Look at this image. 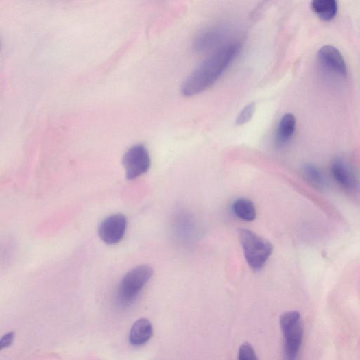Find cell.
I'll list each match as a JSON object with an SVG mask.
<instances>
[{
  "label": "cell",
  "mask_w": 360,
  "mask_h": 360,
  "mask_svg": "<svg viewBox=\"0 0 360 360\" xmlns=\"http://www.w3.org/2000/svg\"><path fill=\"white\" fill-rule=\"evenodd\" d=\"M241 48V45L239 42L226 43L217 48L184 82L181 88L182 95L195 96L211 87L233 63Z\"/></svg>",
  "instance_id": "cell-1"
},
{
  "label": "cell",
  "mask_w": 360,
  "mask_h": 360,
  "mask_svg": "<svg viewBox=\"0 0 360 360\" xmlns=\"http://www.w3.org/2000/svg\"><path fill=\"white\" fill-rule=\"evenodd\" d=\"M239 236L249 266L255 271L263 269L272 255V244L254 232L245 229L239 230Z\"/></svg>",
  "instance_id": "cell-2"
},
{
  "label": "cell",
  "mask_w": 360,
  "mask_h": 360,
  "mask_svg": "<svg viewBox=\"0 0 360 360\" xmlns=\"http://www.w3.org/2000/svg\"><path fill=\"white\" fill-rule=\"evenodd\" d=\"M152 267L143 265L129 271L123 278L119 289V299L124 306H129L152 278Z\"/></svg>",
  "instance_id": "cell-3"
},
{
  "label": "cell",
  "mask_w": 360,
  "mask_h": 360,
  "mask_svg": "<svg viewBox=\"0 0 360 360\" xmlns=\"http://www.w3.org/2000/svg\"><path fill=\"white\" fill-rule=\"evenodd\" d=\"M280 326L285 339L284 354L287 359H295L300 351L303 337L301 316L297 311L284 313Z\"/></svg>",
  "instance_id": "cell-4"
},
{
  "label": "cell",
  "mask_w": 360,
  "mask_h": 360,
  "mask_svg": "<svg viewBox=\"0 0 360 360\" xmlns=\"http://www.w3.org/2000/svg\"><path fill=\"white\" fill-rule=\"evenodd\" d=\"M123 165L128 179H135L147 173L151 165V158L147 148L142 145L129 149L123 157Z\"/></svg>",
  "instance_id": "cell-5"
},
{
  "label": "cell",
  "mask_w": 360,
  "mask_h": 360,
  "mask_svg": "<svg viewBox=\"0 0 360 360\" xmlns=\"http://www.w3.org/2000/svg\"><path fill=\"white\" fill-rule=\"evenodd\" d=\"M127 228V218L122 214L110 215L102 221L99 228V235L108 245L119 243Z\"/></svg>",
  "instance_id": "cell-6"
},
{
  "label": "cell",
  "mask_w": 360,
  "mask_h": 360,
  "mask_svg": "<svg viewBox=\"0 0 360 360\" xmlns=\"http://www.w3.org/2000/svg\"><path fill=\"white\" fill-rule=\"evenodd\" d=\"M318 60L322 67L330 73L345 77L347 67L341 52L335 47L325 45L318 52Z\"/></svg>",
  "instance_id": "cell-7"
},
{
  "label": "cell",
  "mask_w": 360,
  "mask_h": 360,
  "mask_svg": "<svg viewBox=\"0 0 360 360\" xmlns=\"http://www.w3.org/2000/svg\"><path fill=\"white\" fill-rule=\"evenodd\" d=\"M331 174L343 188L355 191L359 189V182L350 166L342 158H338L332 163Z\"/></svg>",
  "instance_id": "cell-8"
},
{
  "label": "cell",
  "mask_w": 360,
  "mask_h": 360,
  "mask_svg": "<svg viewBox=\"0 0 360 360\" xmlns=\"http://www.w3.org/2000/svg\"><path fill=\"white\" fill-rule=\"evenodd\" d=\"M227 36L223 27H214L201 33L195 41L193 47L197 51L204 52L214 48H219Z\"/></svg>",
  "instance_id": "cell-9"
},
{
  "label": "cell",
  "mask_w": 360,
  "mask_h": 360,
  "mask_svg": "<svg viewBox=\"0 0 360 360\" xmlns=\"http://www.w3.org/2000/svg\"><path fill=\"white\" fill-rule=\"evenodd\" d=\"M153 335V326L150 321L142 318L136 321L131 330L129 341L134 346H142L147 344Z\"/></svg>",
  "instance_id": "cell-10"
},
{
  "label": "cell",
  "mask_w": 360,
  "mask_h": 360,
  "mask_svg": "<svg viewBox=\"0 0 360 360\" xmlns=\"http://www.w3.org/2000/svg\"><path fill=\"white\" fill-rule=\"evenodd\" d=\"M312 9L324 21L335 19L338 12L337 0H313Z\"/></svg>",
  "instance_id": "cell-11"
},
{
  "label": "cell",
  "mask_w": 360,
  "mask_h": 360,
  "mask_svg": "<svg viewBox=\"0 0 360 360\" xmlns=\"http://www.w3.org/2000/svg\"><path fill=\"white\" fill-rule=\"evenodd\" d=\"M296 120L293 115L286 114L284 115L279 125L276 142L280 145L287 143L293 136L296 131Z\"/></svg>",
  "instance_id": "cell-12"
},
{
  "label": "cell",
  "mask_w": 360,
  "mask_h": 360,
  "mask_svg": "<svg viewBox=\"0 0 360 360\" xmlns=\"http://www.w3.org/2000/svg\"><path fill=\"white\" fill-rule=\"evenodd\" d=\"M232 208L235 214L243 220L252 221L256 218V209L251 200L239 199L233 204Z\"/></svg>",
  "instance_id": "cell-13"
},
{
  "label": "cell",
  "mask_w": 360,
  "mask_h": 360,
  "mask_svg": "<svg viewBox=\"0 0 360 360\" xmlns=\"http://www.w3.org/2000/svg\"><path fill=\"white\" fill-rule=\"evenodd\" d=\"M302 174L312 186L322 189L326 187V180L322 171L316 165L312 163H307L302 166Z\"/></svg>",
  "instance_id": "cell-14"
},
{
  "label": "cell",
  "mask_w": 360,
  "mask_h": 360,
  "mask_svg": "<svg viewBox=\"0 0 360 360\" xmlns=\"http://www.w3.org/2000/svg\"><path fill=\"white\" fill-rule=\"evenodd\" d=\"M255 110L256 104L254 103L246 105L237 119V125L241 126L250 121L254 115Z\"/></svg>",
  "instance_id": "cell-15"
},
{
  "label": "cell",
  "mask_w": 360,
  "mask_h": 360,
  "mask_svg": "<svg viewBox=\"0 0 360 360\" xmlns=\"http://www.w3.org/2000/svg\"><path fill=\"white\" fill-rule=\"evenodd\" d=\"M239 359L240 360H256L258 357L251 344L244 343L239 348Z\"/></svg>",
  "instance_id": "cell-16"
},
{
  "label": "cell",
  "mask_w": 360,
  "mask_h": 360,
  "mask_svg": "<svg viewBox=\"0 0 360 360\" xmlns=\"http://www.w3.org/2000/svg\"><path fill=\"white\" fill-rule=\"evenodd\" d=\"M15 337V334L13 331L9 332L8 334L5 335L0 341V350H3L4 348L10 347Z\"/></svg>",
  "instance_id": "cell-17"
}]
</instances>
